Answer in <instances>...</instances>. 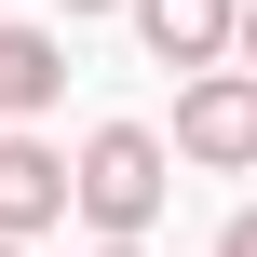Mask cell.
Returning <instances> with one entry per match:
<instances>
[{"mask_svg":"<svg viewBox=\"0 0 257 257\" xmlns=\"http://www.w3.org/2000/svg\"><path fill=\"white\" fill-rule=\"evenodd\" d=\"M176 203V149L149 136V122H95L81 149H68V217L81 230H149Z\"/></svg>","mask_w":257,"mask_h":257,"instance_id":"6da1fadb","label":"cell"},{"mask_svg":"<svg viewBox=\"0 0 257 257\" xmlns=\"http://www.w3.org/2000/svg\"><path fill=\"white\" fill-rule=\"evenodd\" d=\"M176 163H203V176H257V68L230 54H203L190 68V95H176V136H163Z\"/></svg>","mask_w":257,"mask_h":257,"instance_id":"7a4b0ae2","label":"cell"},{"mask_svg":"<svg viewBox=\"0 0 257 257\" xmlns=\"http://www.w3.org/2000/svg\"><path fill=\"white\" fill-rule=\"evenodd\" d=\"M54 217H68V149H41L27 122H0V230L41 244Z\"/></svg>","mask_w":257,"mask_h":257,"instance_id":"3957f363","label":"cell"},{"mask_svg":"<svg viewBox=\"0 0 257 257\" xmlns=\"http://www.w3.org/2000/svg\"><path fill=\"white\" fill-rule=\"evenodd\" d=\"M136 14V41H149V68H203V54H230V0H122Z\"/></svg>","mask_w":257,"mask_h":257,"instance_id":"277c9868","label":"cell"},{"mask_svg":"<svg viewBox=\"0 0 257 257\" xmlns=\"http://www.w3.org/2000/svg\"><path fill=\"white\" fill-rule=\"evenodd\" d=\"M68 95V41L54 27H0V122H41Z\"/></svg>","mask_w":257,"mask_h":257,"instance_id":"5b68a950","label":"cell"},{"mask_svg":"<svg viewBox=\"0 0 257 257\" xmlns=\"http://www.w3.org/2000/svg\"><path fill=\"white\" fill-rule=\"evenodd\" d=\"M230 68H257V0H230Z\"/></svg>","mask_w":257,"mask_h":257,"instance_id":"8992f818","label":"cell"},{"mask_svg":"<svg viewBox=\"0 0 257 257\" xmlns=\"http://www.w3.org/2000/svg\"><path fill=\"white\" fill-rule=\"evenodd\" d=\"M217 257H257V203H244V217H230V230H217Z\"/></svg>","mask_w":257,"mask_h":257,"instance_id":"52a82bcc","label":"cell"},{"mask_svg":"<svg viewBox=\"0 0 257 257\" xmlns=\"http://www.w3.org/2000/svg\"><path fill=\"white\" fill-rule=\"evenodd\" d=\"M95 257H149V230H95Z\"/></svg>","mask_w":257,"mask_h":257,"instance_id":"ba28073f","label":"cell"},{"mask_svg":"<svg viewBox=\"0 0 257 257\" xmlns=\"http://www.w3.org/2000/svg\"><path fill=\"white\" fill-rule=\"evenodd\" d=\"M54 14H122V0H54Z\"/></svg>","mask_w":257,"mask_h":257,"instance_id":"9c48e42d","label":"cell"},{"mask_svg":"<svg viewBox=\"0 0 257 257\" xmlns=\"http://www.w3.org/2000/svg\"><path fill=\"white\" fill-rule=\"evenodd\" d=\"M0 257H27V244H14V230H0Z\"/></svg>","mask_w":257,"mask_h":257,"instance_id":"30bf717a","label":"cell"}]
</instances>
